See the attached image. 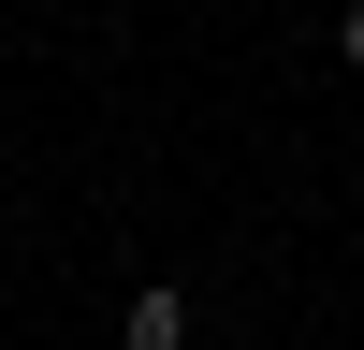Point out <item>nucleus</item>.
I'll list each match as a JSON object with an SVG mask.
<instances>
[{
  "mask_svg": "<svg viewBox=\"0 0 364 350\" xmlns=\"http://www.w3.org/2000/svg\"><path fill=\"white\" fill-rule=\"evenodd\" d=\"M117 350H190V292H132L117 307Z\"/></svg>",
  "mask_w": 364,
  "mask_h": 350,
  "instance_id": "f257e3e1",
  "label": "nucleus"
},
{
  "mask_svg": "<svg viewBox=\"0 0 364 350\" xmlns=\"http://www.w3.org/2000/svg\"><path fill=\"white\" fill-rule=\"evenodd\" d=\"M336 58H350V73H364V0H350V15H336Z\"/></svg>",
  "mask_w": 364,
  "mask_h": 350,
  "instance_id": "f03ea898",
  "label": "nucleus"
}]
</instances>
